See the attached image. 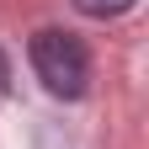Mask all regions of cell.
I'll return each mask as SVG.
<instances>
[{"instance_id":"cell-2","label":"cell","mask_w":149,"mask_h":149,"mask_svg":"<svg viewBox=\"0 0 149 149\" xmlns=\"http://www.w3.org/2000/svg\"><path fill=\"white\" fill-rule=\"evenodd\" d=\"M74 6H80L85 16H96V22H107V16H123L133 0H74Z\"/></svg>"},{"instance_id":"cell-1","label":"cell","mask_w":149,"mask_h":149,"mask_svg":"<svg viewBox=\"0 0 149 149\" xmlns=\"http://www.w3.org/2000/svg\"><path fill=\"white\" fill-rule=\"evenodd\" d=\"M32 69H37V80H43L53 96H64V101H74V96H85V80H91V53H85V43L74 32H59V27H43L32 37Z\"/></svg>"}]
</instances>
